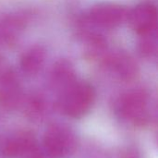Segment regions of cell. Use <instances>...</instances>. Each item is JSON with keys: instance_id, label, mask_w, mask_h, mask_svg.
I'll use <instances>...</instances> for the list:
<instances>
[{"instance_id": "cell-1", "label": "cell", "mask_w": 158, "mask_h": 158, "mask_svg": "<svg viewBox=\"0 0 158 158\" xmlns=\"http://www.w3.org/2000/svg\"><path fill=\"white\" fill-rule=\"evenodd\" d=\"M94 99L95 92L89 83L75 81L63 90L60 106L69 117L78 118L90 111Z\"/></svg>"}, {"instance_id": "cell-2", "label": "cell", "mask_w": 158, "mask_h": 158, "mask_svg": "<svg viewBox=\"0 0 158 158\" xmlns=\"http://www.w3.org/2000/svg\"><path fill=\"white\" fill-rule=\"evenodd\" d=\"M117 112L130 123L136 126L145 125L150 120L147 94L139 90L123 94L117 103Z\"/></svg>"}, {"instance_id": "cell-3", "label": "cell", "mask_w": 158, "mask_h": 158, "mask_svg": "<svg viewBox=\"0 0 158 158\" xmlns=\"http://www.w3.org/2000/svg\"><path fill=\"white\" fill-rule=\"evenodd\" d=\"M77 147L75 134L67 127L54 125L44 137V151L49 158H68Z\"/></svg>"}, {"instance_id": "cell-4", "label": "cell", "mask_w": 158, "mask_h": 158, "mask_svg": "<svg viewBox=\"0 0 158 158\" xmlns=\"http://www.w3.org/2000/svg\"><path fill=\"white\" fill-rule=\"evenodd\" d=\"M129 10L120 5L112 3L98 4L90 10L87 20L91 24L105 28H115L127 20Z\"/></svg>"}, {"instance_id": "cell-5", "label": "cell", "mask_w": 158, "mask_h": 158, "mask_svg": "<svg viewBox=\"0 0 158 158\" xmlns=\"http://www.w3.org/2000/svg\"><path fill=\"white\" fill-rule=\"evenodd\" d=\"M127 20L131 29L140 35H144L156 31L157 11L154 4L143 2L129 10Z\"/></svg>"}, {"instance_id": "cell-6", "label": "cell", "mask_w": 158, "mask_h": 158, "mask_svg": "<svg viewBox=\"0 0 158 158\" xmlns=\"http://www.w3.org/2000/svg\"><path fill=\"white\" fill-rule=\"evenodd\" d=\"M20 98L18 78L7 63L0 57V105L6 108L14 107Z\"/></svg>"}, {"instance_id": "cell-7", "label": "cell", "mask_w": 158, "mask_h": 158, "mask_svg": "<svg viewBox=\"0 0 158 158\" xmlns=\"http://www.w3.org/2000/svg\"><path fill=\"white\" fill-rule=\"evenodd\" d=\"M105 64L111 72L125 81L133 80L138 72L136 62L125 53L118 52L108 55L105 59Z\"/></svg>"}, {"instance_id": "cell-8", "label": "cell", "mask_w": 158, "mask_h": 158, "mask_svg": "<svg viewBox=\"0 0 158 158\" xmlns=\"http://www.w3.org/2000/svg\"><path fill=\"white\" fill-rule=\"evenodd\" d=\"M45 58V51L42 46L35 45L28 49L20 59V68L23 72L32 75L42 68Z\"/></svg>"}, {"instance_id": "cell-9", "label": "cell", "mask_w": 158, "mask_h": 158, "mask_svg": "<svg viewBox=\"0 0 158 158\" xmlns=\"http://www.w3.org/2000/svg\"><path fill=\"white\" fill-rule=\"evenodd\" d=\"M24 25L25 19L21 15H11L0 20V43H6L14 39Z\"/></svg>"}, {"instance_id": "cell-10", "label": "cell", "mask_w": 158, "mask_h": 158, "mask_svg": "<svg viewBox=\"0 0 158 158\" xmlns=\"http://www.w3.org/2000/svg\"><path fill=\"white\" fill-rule=\"evenodd\" d=\"M52 80L56 85L62 87L63 90L74 82L76 78L69 62L66 60L58 61L54 67L52 72Z\"/></svg>"}, {"instance_id": "cell-11", "label": "cell", "mask_w": 158, "mask_h": 158, "mask_svg": "<svg viewBox=\"0 0 158 158\" xmlns=\"http://www.w3.org/2000/svg\"><path fill=\"white\" fill-rule=\"evenodd\" d=\"M142 39L139 44V50L143 56L145 57H152L156 56L157 52V35L156 31L141 35Z\"/></svg>"}, {"instance_id": "cell-12", "label": "cell", "mask_w": 158, "mask_h": 158, "mask_svg": "<svg viewBox=\"0 0 158 158\" xmlns=\"http://www.w3.org/2000/svg\"><path fill=\"white\" fill-rule=\"evenodd\" d=\"M120 158H142V156L135 147H128L121 154Z\"/></svg>"}]
</instances>
